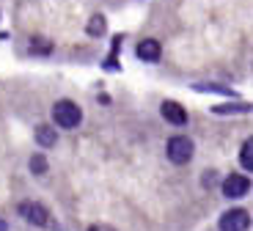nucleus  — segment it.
Wrapping results in <instances>:
<instances>
[{
    "mask_svg": "<svg viewBox=\"0 0 253 231\" xmlns=\"http://www.w3.org/2000/svg\"><path fill=\"white\" fill-rule=\"evenodd\" d=\"M52 119H55V124L63 127V130H75V127L80 124L83 113H80V107H77L75 102L63 99V102H55V107H52Z\"/></svg>",
    "mask_w": 253,
    "mask_h": 231,
    "instance_id": "f257e3e1",
    "label": "nucleus"
},
{
    "mask_svg": "<svg viewBox=\"0 0 253 231\" xmlns=\"http://www.w3.org/2000/svg\"><path fill=\"white\" fill-rule=\"evenodd\" d=\"M193 157V140L190 138H171L168 140V160L173 165H184Z\"/></svg>",
    "mask_w": 253,
    "mask_h": 231,
    "instance_id": "f03ea898",
    "label": "nucleus"
},
{
    "mask_svg": "<svg viewBox=\"0 0 253 231\" xmlns=\"http://www.w3.org/2000/svg\"><path fill=\"white\" fill-rule=\"evenodd\" d=\"M248 223H251L248 212H242V209H228L220 218V231H245Z\"/></svg>",
    "mask_w": 253,
    "mask_h": 231,
    "instance_id": "7ed1b4c3",
    "label": "nucleus"
},
{
    "mask_svg": "<svg viewBox=\"0 0 253 231\" xmlns=\"http://www.w3.org/2000/svg\"><path fill=\"white\" fill-rule=\"evenodd\" d=\"M248 190H251V182H248V176L231 174L226 182H223V193H226L228 198H242V195H248Z\"/></svg>",
    "mask_w": 253,
    "mask_h": 231,
    "instance_id": "20e7f679",
    "label": "nucleus"
},
{
    "mask_svg": "<svg viewBox=\"0 0 253 231\" xmlns=\"http://www.w3.org/2000/svg\"><path fill=\"white\" fill-rule=\"evenodd\" d=\"M19 215H25L33 226H44L47 223V209L39 204H19Z\"/></svg>",
    "mask_w": 253,
    "mask_h": 231,
    "instance_id": "39448f33",
    "label": "nucleus"
},
{
    "mask_svg": "<svg viewBox=\"0 0 253 231\" xmlns=\"http://www.w3.org/2000/svg\"><path fill=\"white\" fill-rule=\"evenodd\" d=\"M160 110H163V119L171 121V124H184V121H187V113L182 110L179 102H163Z\"/></svg>",
    "mask_w": 253,
    "mask_h": 231,
    "instance_id": "423d86ee",
    "label": "nucleus"
},
{
    "mask_svg": "<svg viewBox=\"0 0 253 231\" xmlns=\"http://www.w3.org/2000/svg\"><path fill=\"white\" fill-rule=\"evenodd\" d=\"M138 58H140V61L154 63L160 58V44L154 42V39H143V42L138 44Z\"/></svg>",
    "mask_w": 253,
    "mask_h": 231,
    "instance_id": "0eeeda50",
    "label": "nucleus"
},
{
    "mask_svg": "<svg viewBox=\"0 0 253 231\" xmlns=\"http://www.w3.org/2000/svg\"><path fill=\"white\" fill-rule=\"evenodd\" d=\"M36 140L42 146H52V143H55V132H52L50 127H39V130H36Z\"/></svg>",
    "mask_w": 253,
    "mask_h": 231,
    "instance_id": "6e6552de",
    "label": "nucleus"
},
{
    "mask_svg": "<svg viewBox=\"0 0 253 231\" xmlns=\"http://www.w3.org/2000/svg\"><path fill=\"white\" fill-rule=\"evenodd\" d=\"M102 31H105V17H99V14H96V17L88 22V33H91V36H99Z\"/></svg>",
    "mask_w": 253,
    "mask_h": 231,
    "instance_id": "1a4fd4ad",
    "label": "nucleus"
},
{
    "mask_svg": "<svg viewBox=\"0 0 253 231\" xmlns=\"http://www.w3.org/2000/svg\"><path fill=\"white\" fill-rule=\"evenodd\" d=\"M251 149H253V140H245V143H242V168H245V171L253 168V163H251Z\"/></svg>",
    "mask_w": 253,
    "mask_h": 231,
    "instance_id": "9d476101",
    "label": "nucleus"
},
{
    "mask_svg": "<svg viewBox=\"0 0 253 231\" xmlns=\"http://www.w3.org/2000/svg\"><path fill=\"white\" fill-rule=\"evenodd\" d=\"M248 105H215L212 113H245Z\"/></svg>",
    "mask_w": 253,
    "mask_h": 231,
    "instance_id": "9b49d317",
    "label": "nucleus"
},
{
    "mask_svg": "<svg viewBox=\"0 0 253 231\" xmlns=\"http://www.w3.org/2000/svg\"><path fill=\"white\" fill-rule=\"evenodd\" d=\"M31 168H33V174H44V171H47V160L36 154V157L31 160Z\"/></svg>",
    "mask_w": 253,
    "mask_h": 231,
    "instance_id": "f8f14e48",
    "label": "nucleus"
},
{
    "mask_svg": "<svg viewBox=\"0 0 253 231\" xmlns=\"http://www.w3.org/2000/svg\"><path fill=\"white\" fill-rule=\"evenodd\" d=\"M88 231H116V229H110V226H91Z\"/></svg>",
    "mask_w": 253,
    "mask_h": 231,
    "instance_id": "ddd939ff",
    "label": "nucleus"
},
{
    "mask_svg": "<svg viewBox=\"0 0 253 231\" xmlns=\"http://www.w3.org/2000/svg\"><path fill=\"white\" fill-rule=\"evenodd\" d=\"M8 226H6V220H0V231H6Z\"/></svg>",
    "mask_w": 253,
    "mask_h": 231,
    "instance_id": "4468645a",
    "label": "nucleus"
}]
</instances>
